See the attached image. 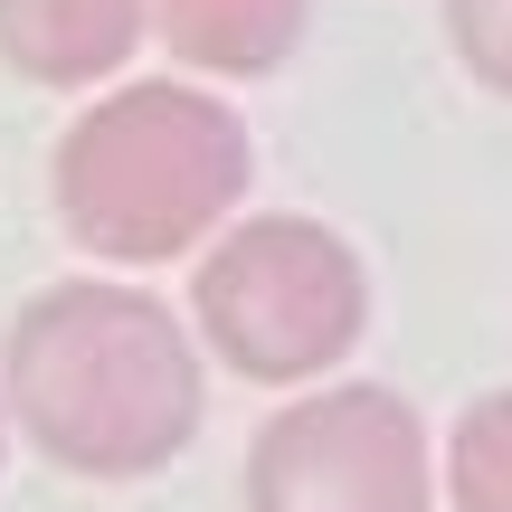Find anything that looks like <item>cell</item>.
I'll return each mask as SVG.
<instances>
[{"label":"cell","mask_w":512,"mask_h":512,"mask_svg":"<svg viewBox=\"0 0 512 512\" xmlns=\"http://www.w3.org/2000/svg\"><path fill=\"white\" fill-rule=\"evenodd\" d=\"M19 427L76 475H152L200 427V361L152 294L48 285L0 351Z\"/></svg>","instance_id":"6da1fadb"},{"label":"cell","mask_w":512,"mask_h":512,"mask_svg":"<svg viewBox=\"0 0 512 512\" xmlns=\"http://www.w3.org/2000/svg\"><path fill=\"white\" fill-rule=\"evenodd\" d=\"M247 190V133L200 86H114L57 143V219L95 256H181Z\"/></svg>","instance_id":"7a4b0ae2"},{"label":"cell","mask_w":512,"mask_h":512,"mask_svg":"<svg viewBox=\"0 0 512 512\" xmlns=\"http://www.w3.org/2000/svg\"><path fill=\"white\" fill-rule=\"evenodd\" d=\"M200 332L238 380H313L361 342L370 285L351 266V247L313 219H247L238 238H219V256L190 285Z\"/></svg>","instance_id":"3957f363"},{"label":"cell","mask_w":512,"mask_h":512,"mask_svg":"<svg viewBox=\"0 0 512 512\" xmlns=\"http://www.w3.org/2000/svg\"><path fill=\"white\" fill-rule=\"evenodd\" d=\"M247 503L256 512H427L437 465L427 427L389 389H313L275 408L247 446Z\"/></svg>","instance_id":"277c9868"},{"label":"cell","mask_w":512,"mask_h":512,"mask_svg":"<svg viewBox=\"0 0 512 512\" xmlns=\"http://www.w3.org/2000/svg\"><path fill=\"white\" fill-rule=\"evenodd\" d=\"M143 38V0H0V57L29 86H95Z\"/></svg>","instance_id":"5b68a950"},{"label":"cell","mask_w":512,"mask_h":512,"mask_svg":"<svg viewBox=\"0 0 512 512\" xmlns=\"http://www.w3.org/2000/svg\"><path fill=\"white\" fill-rule=\"evenodd\" d=\"M162 38L209 76H266L304 38V0H152Z\"/></svg>","instance_id":"8992f818"},{"label":"cell","mask_w":512,"mask_h":512,"mask_svg":"<svg viewBox=\"0 0 512 512\" xmlns=\"http://www.w3.org/2000/svg\"><path fill=\"white\" fill-rule=\"evenodd\" d=\"M446 503L456 512H512V389L475 399L456 418V446H446Z\"/></svg>","instance_id":"52a82bcc"},{"label":"cell","mask_w":512,"mask_h":512,"mask_svg":"<svg viewBox=\"0 0 512 512\" xmlns=\"http://www.w3.org/2000/svg\"><path fill=\"white\" fill-rule=\"evenodd\" d=\"M446 38L494 95H512V0H446Z\"/></svg>","instance_id":"ba28073f"}]
</instances>
